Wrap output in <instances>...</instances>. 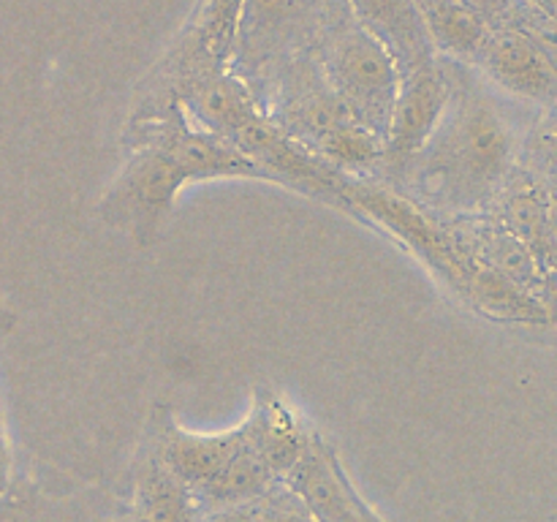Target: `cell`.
<instances>
[{"label":"cell","mask_w":557,"mask_h":522,"mask_svg":"<svg viewBox=\"0 0 557 522\" xmlns=\"http://www.w3.org/2000/svg\"><path fill=\"white\" fill-rule=\"evenodd\" d=\"M337 210L386 234L392 243L411 253L446 291L455 294L468 310L482 319L522 326L553 324L549 304L522 291L506 277L479 266L457 248L446 215L424 210L417 201L406 199L375 179L357 177L343 179Z\"/></svg>","instance_id":"cell-3"},{"label":"cell","mask_w":557,"mask_h":522,"mask_svg":"<svg viewBox=\"0 0 557 522\" xmlns=\"http://www.w3.org/2000/svg\"><path fill=\"white\" fill-rule=\"evenodd\" d=\"M243 440V422L234 430H223V433H190L174 419V413L166 406H156L147 419L141 444L196 498L223 471V465L237 455Z\"/></svg>","instance_id":"cell-9"},{"label":"cell","mask_w":557,"mask_h":522,"mask_svg":"<svg viewBox=\"0 0 557 522\" xmlns=\"http://www.w3.org/2000/svg\"><path fill=\"white\" fill-rule=\"evenodd\" d=\"M174 101L180 103L183 114L196 128L223 141H228L237 130L264 114L248 82L234 74L232 69L215 71V74H207L180 87Z\"/></svg>","instance_id":"cell-13"},{"label":"cell","mask_w":557,"mask_h":522,"mask_svg":"<svg viewBox=\"0 0 557 522\" xmlns=\"http://www.w3.org/2000/svg\"><path fill=\"white\" fill-rule=\"evenodd\" d=\"M422 14L424 30L435 54L455 63L471 65L473 54L487 38L490 27L468 11L460 0H413Z\"/></svg>","instance_id":"cell-17"},{"label":"cell","mask_w":557,"mask_h":522,"mask_svg":"<svg viewBox=\"0 0 557 522\" xmlns=\"http://www.w3.org/2000/svg\"><path fill=\"white\" fill-rule=\"evenodd\" d=\"M343 3L370 36L389 49L400 74L435 58L422 14L413 0H343Z\"/></svg>","instance_id":"cell-15"},{"label":"cell","mask_w":557,"mask_h":522,"mask_svg":"<svg viewBox=\"0 0 557 522\" xmlns=\"http://www.w3.org/2000/svg\"><path fill=\"white\" fill-rule=\"evenodd\" d=\"M259 500H250V504L212 506V509H201L199 520L196 522H259Z\"/></svg>","instance_id":"cell-21"},{"label":"cell","mask_w":557,"mask_h":522,"mask_svg":"<svg viewBox=\"0 0 557 522\" xmlns=\"http://www.w3.org/2000/svg\"><path fill=\"white\" fill-rule=\"evenodd\" d=\"M487 212L555 275V183L515 166Z\"/></svg>","instance_id":"cell-12"},{"label":"cell","mask_w":557,"mask_h":522,"mask_svg":"<svg viewBox=\"0 0 557 522\" xmlns=\"http://www.w3.org/2000/svg\"><path fill=\"white\" fill-rule=\"evenodd\" d=\"M243 427L250 449L264 460V465L281 482L302 460L315 433V430L305 424V419L294 408H288L270 389L256 391L253 408L243 419Z\"/></svg>","instance_id":"cell-14"},{"label":"cell","mask_w":557,"mask_h":522,"mask_svg":"<svg viewBox=\"0 0 557 522\" xmlns=\"http://www.w3.org/2000/svg\"><path fill=\"white\" fill-rule=\"evenodd\" d=\"M281 478H275V473L264 465L259 455L248 446V440H243V446L237 449V455L223 465V471L196 495L199 500V509H212V506H234V504H250V500H259L270 493V487Z\"/></svg>","instance_id":"cell-18"},{"label":"cell","mask_w":557,"mask_h":522,"mask_svg":"<svg viewBox=\"0 0 557 522\" xmlns=\"http://www.w3.org/2000/svg\"><path fill=\"white\" fill-rule=\"evenodd\" d=\"M449 232L455 237L457 248L476 261L484 270L506 277L509 283L520 286L522 291L533 294L544 304L553 308L555 275H549L536 256L506 232L490 212H473V215H446Z\"/></svg>","instance_id":"cell-10"},{"label":"cell","mask_w":557,"mask_h":522,"mask_svg":"<svg viewBox=\"0 0 557 522\" xmlns=\"http://www.w3.org/2000/svg\"><path fill=\"white\" fill-rule=\"evenodd\" d=\"M245 0H199L188 25L169 47L161 63L141 82L131 112L174 101L180 87L232 65L234 36Z\"/></svg>","instance_id":"cell-6"},{"label":"cell","mask_w":557,"mask_h":522,"mask_svg":"<svg viewBox=\"0 0 557 522\" xmlns=\"http://www.w3.org/2000/svg\"><path fill=\"white\" fill-rule=\"evenodd\" d=\"M451 98L411 166L392 190L438 215L487 212L515 172L536 109L495 92L471 65L446 60Z\"/></svg>","instance_id":"cell-1"},{"label":"cell","mask_w":557,"mask_h":522,"mask_svg":"<svg viewBox=\"0 0 557 522\" xmlns=\"http://www.w3.org/2000/svg\"><path fill=\"white\" fill-rule=\"evenodd\" d=\"M330 3L332 0H245L228 69L256 92L288 60L313 52Z\"/></svg>","instance_id":"cell-5"},{"label":"cell","mask_w":557,"mask_h":522,"mask_svg":"<svg viewBox=\"0 0 557 522\" xmlns=\"http://www.w3.org/2000/svg\"><path fill=\"white\" fill-rule=\"evenodd\" d=\"M471 69L509 101L536 112L555 109L557 60L517 27H493L473 54Z\"/></svg>","instance_id":"cell-8"},{"label":"cell","mask_w":557,"mask_h":522,"mask_svg":"<svg viewBox=\"0 0 557 522\" xmlns=\"http://www.w3.org/2000/svg\"><path fill=\"white\" fill-rule=\"evenodd\" d=\"M11 487H14V449H11L9 430H5L3 419V406H0V498L9 495Z\"/></svg>","instance_id":"cell-22"},{"label":"cell","mask_w":557,"mask_h":522,"mask_svg":"<svg viewBox=\"0 0 557 522\" xmlns=\"http://www.w3.org/2000/svg\"><path fill=\"white\" fill-rule=\"evenodd\" d=\"M313 58L354 120L384 139L400 71L389 49L354 20L343 0H332L326 9Z\"/></svg>","instance_id":"cell-4"},{"label":"cell","mask_w":557,"mask_h":522,"mask_svg":"<svg viewBox=\"0 0 557 522\" xmlns=\"http://www.w3.org/2000/svg\"><path fill=\"white\" fill-rule=\"evenodd\" d=\"M460 3L466 5L468 11H473V14L493 30V27L509 25L511 16L517 14L520 0H460Z\"/></svg>","instance_id":"cell-20"},{"label":"cell","mask_w":557,"mask_h":522,"mask_svg":"<svg viewBox=\"0 0 557 522\" xmlns=\"http://www.w3.org/2000/svg\"><path fill=\"white\" fill-rule=\"evenodd\" d=\"M201 509L188 487L177 482L141 444L131 473V500L123 522H196Z\"/></svg>","instance_id":"cell-16"},{"label":"cell","mask_w":557,"mask_h":522,"mask_svg":"<svg viewBox=\"0 0 557 522\" xmlns=\"http://www.w3.org/2000/svg\"><path fill=\"white\" fill-rule=\"evenodd\" d=\"M451 98V74L446 58L435 54L430 63L400 74L395 107H392L389 123L384 134V152H381L379 169L370 179L392 185L400 174L411 166L413 158L422 152L433 130L438 128L446 107Z\"/></svg>","instance_id":"cell-7"},{"label":"cell","mask_w":557,"mask_h":522,"mask_svg":"<svg viewBox=\"0 0 557 522\" xmlns=\"http://www.w3.org/2000/svg\"><path fill=\"white\" fill-rule=\"evenodd\" d=\"M283 482L302 498L319 522H384L364 504L337 451L319 433H313L305 457Z\"/></svg>","instance_id":"cell-11"},{"label":"cell","mask_w":557,"mask_h":522,"mask_svg":"<svg viewBox=\"0 0 557 522\" xmlns=\"http://www.w3.org/2000/svg\"><path fill=\"white\" fill-rule=\"evenodd\" d=\"M259 522H319L286 482H277L259 500Z\"/></svg>","instance_id":"cell-19"},{"label":"cell","mask_w":557,"mask_h":522,"mask_svg":"<svg viewBox=\"0 0 557 522\" xmlns=\"http://www.w3.org/2000/svg\"><path fill=\"white\" fill-rule=\"evenodd\" d=\"M125 163L98 201V217L134 245L156 243L185 185L210 179H264L228 141L196 128L177 101L131 112Z\"/></svg>","instance_id":"cell-2"}]
</instances>
